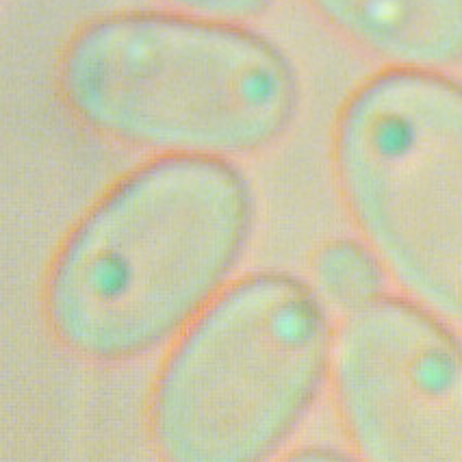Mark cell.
<instances>
[{
  "mask_svg": "<svg viewBox=\"0 0 462 462\" xmlns=\"http://www.w3.org/2000/svg\"><path fill=\"white\" fill-rule=\"evenodd\" d=\"M252 219L248 180L224 159L168 154L133 171L59 252L46 289L57 338L102 363L157 350L217 298Z\"/></svg>",
  "mask_w": 462,
  "mask_h": 462,
  "instance_id": "cell-1",
  "label": "cell"
},
{
  "mask_svg": "<svg viewBox=\"0 0 462 462\" xmlns=\"http://www.w3.org/2000/svg\"><path fill=\"white\" fill-rule=\"evenodd\" d=\"M69 111L128 146L237 157L278 142L300 102L272 42L196 15L126 14L85 26L61 63Z\"/></svg>",
  "mask_w": 462,
  "mask_h": 462,
  "instance_id": "cell-2",
  "label": "cell"
},
{
  "mask_svg": "<svg viewBox=\"0 0 462 462\" xmlns=\"http://www.w3.org/2000/svg\"><path fill=\"white\" fill-rule=\"evenodd\" d=\"M332 350L324 304L300 278L233 284L187 326L161 372L159 449L180 462L267 458L313 406Z\"/></svg>",
  "mask_w": 462,
  "mask_h": 462,
  "instance_id": "cell-3",
  "label": "cell"
},
{
  "mask_svg": "<svg viewBox=\"0 0 462 462\" xmlns=\"http://www.w3.org/2000/svg\"><path fill=\"white\" fill-rule=\"evenodd\" d=\"M337 168L386 270L462 324V85L404 68L365 83L338 120Z\"/></svg>",
  "mask_w": 462,
  "mask_h": 462,
  "instance_id": "cell-4",
  "label": "cell"
},
{
  "mask_svg": "<svg viewBox=\"0 0 462 462\" xmlns=\"http://www.w3.org/2000/svg\"><path fill=\"white\" fill-rule=\"evenodd\" d=\"M337 400L365 458L462 462V343L432 310L380 298L347 315Z\"/></svg>",
  "mask_w": 462,
  "mask_h": 462,
  "instance_id": "cell-5",
  "label": "cell"
},
{
  "mask_svg": "<svg viewBox=\"0 0 462 462\" xmlns=\"http://www.w3.org/2000/svg\"><path fill=\"white\" fill-rule=\"evenodd\" d=\"M343 35L404 69L462 63V0H309Z\"/></svg>",
  "mask_w": 462,
  "mask_h": 462,
  "instance_id": "cell-6",
  "label": "cell"
},
{
  "mask_svg": "<svg viewBox=\"0 0 462 462\" xmlns=\"http://www.w3.org/2000/svg\"><path fill=\"white\" fill-rule=\"evenodd\" d=\"M317 289L347 315L384 298V265L372 250L350 239L332 241L317 254Z\"/></svg>",
  "mask_w": 462,
  "mask_h": 462,
  "instance_id": "cell-7",
  "label": "cell"
},
{
  "mask_svg": "<svg viewBox=\"0 0 462 462\" xmlns=\"http://www.w3.org/2000/svg\"><path fill=\"white\" fill-rule=\"evenodd\" d=\"M174 7L185 9L196 18L217 20V23H241L256 18L273 0H168Z\"/></svg>",
  "mask_w": 462,
  "mask_h": 462,
  "instance_id": "cell-8",
  "label": "cell"
}]
</instances>
